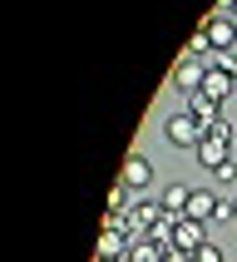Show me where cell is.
I'll list each match as a JSON object with an SVG mask.
<instances>
[{"label":"cell","mask_w":237,"mask_h":262,"mask_svg":"<svg viewBox=\"0 0 237 262\" xmlns=\"http://www.w3.org/2000/svg\"><path fill=\"white\" fill-rule=\"evenodd\" d=\"M203 124H198V119L188 114V109H178V114H168V124H163V139H168V144L173 148H198L203 144Z\"/></svg>","instance_id":"1"},{"label":"cell","mask_w":237,"mask_h":262,"mask_svg":"<svg viewBox=\"0 0 237 262\" xmlns=\"http://www.w3.org/2000/svg\"><path fill=\"white\" fill-rule=\"evenodd\" d=\"M203 30H207V40H212V55H232V50H237V20H232L227 10L212 15Z\"/></svg>","instance_id":"2"},{"label":"cell","mask_w":237,"mask_h":262,"mask_svg":"<svg viewBox=\"0 0 237 262\" xmlns=\"http://www.w3.org/2000/svg\"><path fill=\"white\" fill-rule=\"evenodd\" d=\"M168 79H173V89H183V94H198L203 79H207V59H178Z\"/></svg>","instance_id":"3"},{"label":"cell","mask_w":237,"mask_h":262,"mask_svg":"<svg viewBox=\"0 0 237 262\" xmlns=\"http://www.w3.org/2000/svg\"><path fill=\"white\" fill-rule=\"evenodd\" d=\"M203 243H207V223L178 218V228H173V248H183V252H198Z\"/></svg>","instance_id":"4"},{"label":"cell","mask_w":237,"mask_h":262,"mask_svg":"<svg viewBox=\"0 0 237 262\" xmlns=\"http://www.w3.org/2000/svg\"><path fill=\"white\" fill-rule=\"evenodd\" d=\"M203 94L207 99H218V104H232V94H237V79L227 70H207V79H203Z\"/></svg>","instance_id":"5"},{"label":"cell","mask_w":237,"mask_h":262,"mask_svg":"<svg viewBox=\"0 0 237 262\" xmlns=\"http://www.w3.org/2000/svg\"><path fill=\"white\" fill-rule=\"evenodd\" d=\"M124 183H129V188H148V183H153V163L144 159V154H129V159H124Z\"/></svg>","instance_id":"6"},{"label":"cell","mask_w":237,"mask_h":262,"mask_svg":"<svg viewBox=\"0 0 237 262\" xmlns=\"http://www.w3.org/2000/svg\"><path fill=\"white\" fill-rule=\"evenodd\" d=\"M188 114L198 119L203 129H212V124H218V119H222V104H218V99H207L203 89H198V94H188Z\"/></svg>","instance_id":"7"},{"label":"cell","mask_w":237,"mask_h":262,"mask_svg":"<svg viewBox=\"0 0 237 262\" xmlns=\"http://www.w3.org/2000/svg\"><path fill=\"white\" fill-rule=\"evenodd\" d=\"M188 198H193V183H163V193H158V203L173 213V218H183L188 213Z\"/></svg>","instance_id":"8"},{"label":"cell","mask_w":237,"mask_h":262,"mask_svg":"<svg viewBox=\"0 0 237 262\" xmlns=\"http://www.w3.org/2000/svg\"><path fill=\"white\" fill-rule=\"evenodd\" d=\"M212 213H218V198H212L207 188H193L188 213H183V218H193V223H212Z\"/></svg>","instance_id":"9"},{"label":"cell","mask_w":237,"mask_h":262,"mask_svg":"<svg viewBox=\"0 0 237 262\" xmlns=\"http://www.w3.org/2000/svg\"><path fill=\"white\" fill-rule=\"evenodd\" d=\"M163 218H168V208H163V203H133L129 208V223H133V228H144V233H148V228H158Z\"/></svg>","instance_id":"10"},{"label":"cell","mask_w":237,"mask_h":262,"mask_svg":"<svg viewBox=\"0 0 237 262\" xmlns=\"http://www.w3.org/2000/svg\"><path fill=\"white\" fill-rule=\"evenodd\" d=\"M129 183H124V178H118V183H114V188H109V213H104V218H124V213H129V208H133V198H129Z\"/></svg>","instance_id":"11"},{"label":"cell","mask_w":237,"mask_h":262,"mask_svg":"<svg viewBox=\"0 0 237 262\" xmlns=\"http://www.w3.org/2000/svg\"><path fill=\"white\" fill-rule=\"evenodd\" d=\"M129 262H163V248H153V243L144 237V243H133V248H129Z\"/></svg>","instance_id":"12"},{"label":"cell","mask_w":237,"mask_h":262,"mask_svg":"<svg viewBox=\"0 0 237 262\" xmlns=\"http://www.w3.org/2000/svg\"><path fill=\"white\" fill-rule=\"evenodd\" d=\"M207 55H212V40H207V30L198 25V35L188 40V59H207Z\"/></svg>","instance_id":"13"},{"label":"cell","mask_w":237,"mask_h":262,"mask_svg":"<svg viewBox=\"0 0 237 262\" xmlns=\"http://www.w3.org/2000/svg\"><path fill=\"white\" fill-rule=\"evenodd\" d=\"M193 262H222V248L218 243H203V248L193 252Z\"/></svg>","instance_id":"14"},{"label":"cell","mask_w":237,"mask_h":262,"mask_svg":"<svg viewBox=\"0 0 237 262\" xmlns=\"http://www.w3.org/2000/svg\"><path fill=\"white\" fill-rule=\"evenodd\" d=\"M212 223H237V203H222V198H218V213H212Z\"/></svg>","instance_id":"15"},{"label":"cell","mask_w":237,"mask_h":262,"mask_svg":"<svg viewBox=\"0 0 237 262\" xmlns=\"http://www.w3.org/2000/svg\"><path fill=\"white\" fill-rule=\"evenodd\" d=\"M218 178H222V183H232V178H237V159H227V163H222V168H218Z\"/></svg>","instance_id":"16"},{"label":"cell","mask_w":237,"mask_h":262,"mask_svg":"<svg viewBox=\"0 0 237 262\" xmlns=\"http://www.w3.org/2000/svg\"><path fill=\"white\" fill-rule=\"evenodd\" d=\"M99 262H129V257H99Z\"/></svg>","instance_id":"17"}]
</instances>
